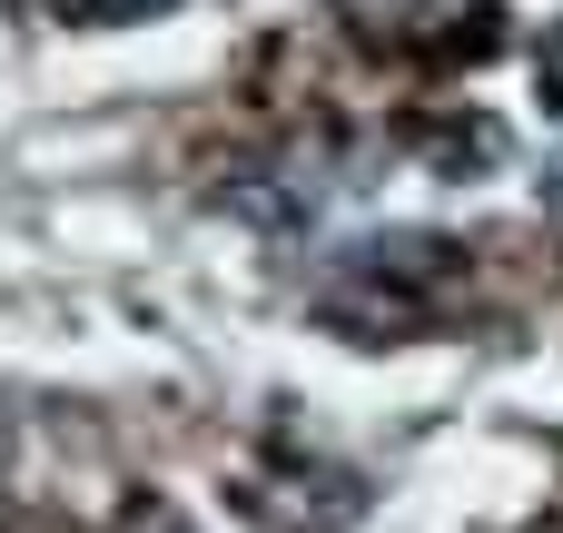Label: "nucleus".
<instances>
[{
  "label": "nucleus",
  "instance_id": "f257e3e1",
  "mask_svg": "<svg viewBox=\"0 0 563 533\" xmlns=\"http://www.w3.org/2000/svg\"><path fill=\"white\" fill-rule=\"evenodd\" d=\"M445 287H455V247H445V237H366V247H346V257L327 267L317 326L386 346V336H416V326L445 307Z\"/></svg>",
  "mask_w": 563,
  "mask_h": 533
},
{
  "label": "nucleus",
  "instance_id": "f03ea898",
  "mask_svg": "<svg viewBox=\"0 0 563 533\" xmlns=\"http://www.w3.org/2000/svg\"><path fill=\"white\" fill-rule=\"evenodd\" d=\"M69 20H139V10H168V0H59Z\"/></svg>",
  "mask_w": 563,
  "mask_h": 533
},
{
  "label": "nucleus",
  "instance_id": "7ed1b4c3",
  "mask_svg": "<svg viewBox=\"0 0 563 533\" xmlns=\"http://www.w3.org/2000/svg\"><path fill=\"white\" fill-rule=\"evenodd\" d=\"M129 533H188V524H178V514H139Z\"/></svg>",
  "mask_w": 563,
  "mask_h": 533
}]
</instances>
